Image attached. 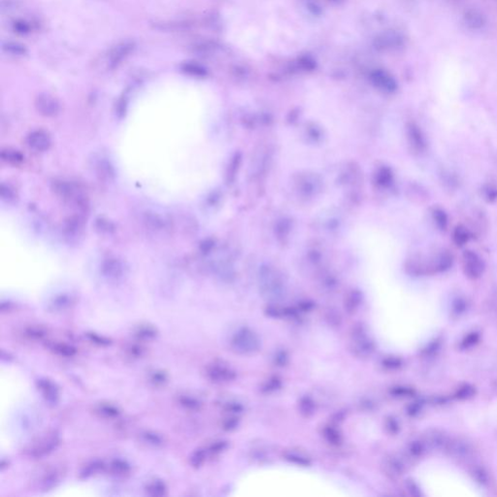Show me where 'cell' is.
Returning a JSON list of instances; mask_svg holds the SVG:
<instances>
[{"mask_svg":"<svg viewBox=\"0 0 497 497\" xmlns=\"http://www.w3.org/2000/svg\"><path fill=\"white\" fill-rule=\"evenodd\" d=\"M230 344L235 352L240 354H251L260 350L261 340L253 330L243 327L234 333Z\"/></svg>","mask_w":497,"mask_h":497,"instance_id":"obj_1","label":"cell"},{"mask_svg":"<svg viewBox=\"0 0 497 497\" xmlns=\"http://www.w3.org/2000/svg\"><path fill=\"white\" fill-rule=\"evenodd\" d=\"M53 189L58 196L64 202L77 208L85 207L87 198L82 190L74 183L67 181H56L53 184Z\"/></svg>","mask_w":497,"mask_h":497,"instance_id":"obj_2","label":"cell"},{"mask_svg":"<svg viewBox=\"0 0 497 497\" xmlns=\"http://www.w3.org/2000/svg\"><path fill=\"white\" fill-rule=\"evenodd\" d=\"M351 351L358 357H368L374 351V344L362 325H355L351 332Z\"/></svg>","mask_w":497,"mask_h":497,"instance_id":"obj_3","label":"cell"},{"mask_svg":"<svg viewBox=\"0 0 497 497\" xmlns=\"http://www.w3.org/2000/svg\"><path fill=\"white\" fill-rule=\"evenodd\" d=\"M58 445L59 436L56 431H52L33 442L28 449V454L31 458L41 459L54 452Z\"/></svg>","mask_w":497,"mask_h":497,"instance_id":"obj_4","label":"cell"},{"mask_svg":"<svg viewBox=\"0 0 497 497\" xmlns=\"http://www.w3.org/2000/svg\"><path fill=\"white\" fill-rule=\"evenodd\" d=\"M461 24L471 32H481L488 26L487 15L477 7H468L461 15Z\"/></svg>","mask_w":497,"mask_h":497,"instance_id":"obj_5","label":"cell"},{"mask_svg":"<svg viewBox=\"0 0 497 497\" xmlns=\"http://www.w3.org/2000/svg\"><path fill=\"white\" fill-rule=\"evenodd\" d=\"M135 44L132 41H123L110 49L105 57V62L108 68L114 69L123 60H125L134 51Z\"/></svg>","mask_w":497,"mask_h":497,"instance_id":"obj_6","label":"cell"},{"mask_svg":"<svg viewBox=\"0 0 497 497\" xmlns=\"http://www.w3.org/2000/svg\"><path fill=\"white\" fill-rule=\"evenodd\" d=\"M445 452L450 457L459 459L460 461H468L474 457L473 446L465 439L462 438H449Z\"/></svg>","mask_w":497,"mask_h":497,"instance_id":"obj_7","label":"cell"},{"mask_svg":"<svg viewBox=\"0 0 497 497\" xmlns=\"http://www.w3.org/2000/svg\"><path fill=\"white\" fill-rule=\"evenodd\" d=\"M100 272L109 282H118L126 275V266L125 263L117 258H108L102 262Z\"/></svg>","mask_w":497,"mask_h":497,"instance_id":"obj_8","label":"cell"},{"mask_svg":"<svg viewBox=\"0 0 497 497\" xmlns=\"http://www.w3.org/2000/svg\"><path fill=\"white\" fill-rule=\"evenodd\" d=\"M463 268L465 275L468 278L475 280L482 276L485 270V264L476 253L468 251L463 256Z\"/></svg>","mask_w":497,"mask_h":497,"instance_id":"obj_9","label":"cell"},{"mask_svg":"<svg viewBox=\"0 0 497 497\" xmlns=\"http://www.w3.org/2000/svg\"><path fill=\"white\" fill-rule=\"evenodd\" d=\"M35 107L39 114L48 117H56L60 111L59 102L48 93L39 94L35 99Z\"/></svg>","mask_w":497,"mask_h":497,"instance_id":"obj_10","label":"cell"},{"mask_svg":"<svg viewBox=\"0 0 497 497\" xmlns=\"http://www.w3.org/2000/svg\"><path fill=\"white\" fill-rule=\"evenodd\" d=\"M207 377L215 382H228L233 381L236 377L235 372L223 363H213L206 369Z\"/></svg>","mask_w":497,"mask_h":497,"instance_id":"obj_11","label":"cell"},{"mask_svg":"<svg viewBox=\"0 0 497 497\" xmlns=\"http://www.w3.org/2000/svg\"><path fill=\"white\" fill-rule=\"evenodd\" d=\"M28 147L37 153H43L49 150L52 141L50 135L43 130H35L30 132L26 139Z\"/></svg>","mask_w":497,"mask_h":497,"instance_id":"obj_12","label":"cell"},{"mask_svg":"<svg viewBox=\"0 0 497 497\" xmlns=\"http://www.w3.org/2000/svg\"><path fill=\"white\" fill-rule=\"evenodd\" d=\"M422 441L424 442L426 448L445 451L449 437L439 429H430L426 432Z\"/></svg>","mask_w":497,"mask_h":497,"instance_id":"obj_13","label":"cell"},{"mask_svg":"<svg viewBox=\"0 0 497 497\" xmlns=\"http://www.w3.org/2000/svg\"><path fill=\"white\" fill-rule=\"evenodd\" d=\"M143 224L153 232H165L169 230L168 221L157 213L147 211L143 215Z\"/></svg>","mask_w":497,"mask_h":497,"instance_id":"obj_14","label":"cell"},{"mask_svg":"<svg viewBox=\"0 0 497 497\" xmlns=\"http://www.w3.org/2000/svg\"><path fill=\"white\" fill-rule=\"evenodd\" d=\"M36 383H37V387L41 391L45 400L47 402H49L50 404L56 405L59 399V392H58V386L52 381H50L49 379H44V378L39 379Z\"/></svg>","mask_w":497,"mask_h":497,"instance_id":"obj_15","label":"cell"},{"mask_svg":"<svg viewBox=\"0 0 497 497\" xmlns=\"http://www.w3.org/2000/svg\"><path fill=\"white\" fill-rule=\"evenodd\" d=\"M383 470L387 476L396 479L400 477L405 471L404 462L397 457H389L383 462Z\"/></svg>","mask_w":497,"mask_h":497,"instance_id":"obj_16","label":"cell"},{"mask_svg":"<svg viewBox=\"0 0 497 497\" xmlns=\"http://www.w3.org/2000/svg\"><path fill=\"white\" fill-rule=\"evenodd\" d=\"M74 303V297L68 293L57 295L50 303L49 309L54 312H60L68 309Z\"/></svg>","mask_w":497,"mask_h":497,"instance_id":"obj_17","label":"cell"},{"mask_svg":"<svg viewBox=\"0 0 497 497\" xmlns=\"http://www.w3.org/2000/svg\"><path fill=\"white\" fill-rule=\"evenodd\" d=\"M83 229L84 224L79 218H70L65 224L64 232L66 237L73 241L77 240V238H79L82 235Z\"/></svg>","mask_w":497,"mask_h":497,"instance_id":"obj_18","label":"cell"},{"mask_svg":"<svg viewBox=\"0 0 497 497\" xmlns=\"http://www.w3.org/2000/svg\"><path fill=\"white\" fill-rule=\"evenodd\" d=\"M94 168L97 172V174L102 178L106 180H110L111 178L114 177V169L111 166L110 162L105 160L104 158H99L97 162L94 165Z\"/></svg>","mask_w":497,"mask_h":497,"instance_id":"obj_19","label":"cell"},{"mask_svg":"<svg viewBox=\"0 0 497 497\" xmlns=\"http://www.w3.org/2000/svg\"><path fill=\"white\" fill-rule=\"evenodd\" d=\"M109 469L114 475L124 476L130 472V465L126 460L116 459L110 462Z\"/></svg>","mask_w":497,"mask_h":497,"instance_id":"obj_20","label":"cell"},{"mask_svg":"<svg viewBox=\"0 0 497 497\" xmlns=\"http://www.w3.org/2000/svg\"><path fill=\"white\" fill-rule=\"evenodd\" d=\"M146 492L147 495L150 497H164L167 493V488L166 485L161 480H154L147 486Z\"/></svg>","mask_w":497,"mask_h":497,"instance_id":"obj_21","label":"cell"},{"mask_svg":"<svg viewBox=\"0 0 497 497\" xmlns=\"http://www.w3.org/2000/svg\"><path fill=\"white\" fill-rule=\"evenodd\" d=\"M103 468H104V463L102 461H100V460L91 461V462L88 463L82 469V471L80 473V477L83 479L89 478V477L95 475L96 473H98L99 471H101Z\"/></svg>","mask_w":497,"mask_h":497,"instance_id":"obj_22","label":"cell"},{"mask_svg":"<svg viewBox=\"0 0 497 497\" xmlns=\"http://www.w3.org/2000/svg\"><path fill=\"white\" fill-rule=\"evenodd\" d=\"M96 413L105 419H115L119 416V410L109 403L99 404L96 408Z\"/></svg>","mask_w":497,"mask_h":497,"instance_id":"obj_23","label":"cell"},{"mask_svg":"<svg viewBox=\"0 0 497 497\" xmlns=\"http://www.w3.org/2000/svg\"><path fill=\"white\" fill-rule=\"evenodd\" d=\"M1 158L3 161L13 164V165H18L21 164L24 161V155L20 153L19 151L13 150V149H5L1 152L0 154Z\"/></svg>","mask_w":497,"mask_h":497,"instance_id":"obj_24","label":"cell"},{"mask_svg":"<svg viewBox=\"0 0 497 497\" xmlns=\"http://www.w3.org/2000/svg\"><path fill=\"white\" fill-rule=\"evenodd\" d=\"M50 348L54 352L64 357H72L77 352L76 349L73 346L65 343H53Z\"/></svg>","mask_w":497,"mask_h":497,"instance_id":"obj_25","label":"cell"},{"mask_svg":"<svg viewBox=\"0 0 497 497\" xmlns=\"http://www.w3.org/2000/svg\"><path fill=\"white\" fill-rule=\"evenodd\" d=\"M2 50L4 53L13 57H24L27 54V49L23 45L14 42L3 43Z\"/></svg>","mask_w":497,"mask_h":497,"instance_id":"obj_26","label":"cell"},{"mask_svg":"<svg viewBox=\"0 0 497 497\" xmlns=\"http://www.w3.org/2000/svg\"><path fill=\"white\" fill-rule=\"evenodd\" d=\"M157 335L156 329L152 325H141L139 326L136 331H135V336L137 337L138 340L141 341H150Z\"/></svg>","mask_w":497,"mask_h":497,"instance_id":"obj_27","label":"cell"},{"mask_svg":"<svg viewBox=\"0 0 497 497\" xmlns=\"http://www.w3.org/2000/svg\"><path fill=\"white\" fill-rule=\"evenodd\" d=\"M425 450H426V446L422 440L421 441V440H416V441L411 442L407 448L408 454L410 455V457H412L414 459L421 458V456L425 453Z\"/></svg>","mask_w":497,"mask_h":497,"instance_id":"obj_28","label":"cell"},{"mask_svg":"<svg viewBox=\"0 0 497 497\" xmlns=\"http://www.w3.org/2000/svg\"><path fill=\"white\" fill-rule=\"evenodd\" d=\"M470 474L471 476L474 478V480L479 483L480 485H483V486H486L488 485L489 483V476H488V473L486 472V470L483 468V467H480V466H473L470 470Z\"/></svg>","mask_w":497,"mask_h":497,"instance_id":"obj_29","label":"cell"},{"mask_svg":"<svg viewBox=\"0 0 497 497\" xmlns=\"http://www.w3.org/2000/svg\"><path fill=\"white\" fill-rule=\"evenodd\" d=\"M285 459L289 460L290 462H292L294 464L300 465V466H309L311 464V460L306 456L296 453V452H288L285 454Z\"/></svg>","mask_w":497,"mask_h":497,"instance_id":"obj_30","label":"cell"},{"mask_svg":"<svg viewBox=\"0 0 497 497\" xmlns=\"http://www.w3.org/2000/svg\"><path fill=\"white\" fill-rule=\"evenodd\" d=\"M141 437L146 444L153 447H159L163 444V438L153 431H145L141 434Z\"/></svg>","mask_w":497,"mask_h":497,"instance_id":"obj_31","label":"cell"},{"mask_svg":"<svg viewBox=\"0 0 497 497\" xmlns=\"http://www.w3.org/2000/svg\"><path fill=\"white\" fill-rule=\"evenodd\" d=\"M179 402L184 408L191 411H196L200 408V402L196 398L189 395H182L179 398Z\"/></svg>","mask_w":497,"mask_h":497,"instance_id":"obj_32","label":"cell"},{"mask_svg":"<svg viewBox=\"0 0 497 497\" xmlns=\"http://www.w3.org/2000/svg\"><path fill=\"white\" fill-rule=\"evenodd\" d=\"M58 481H59V477H58V474L56 471L48 473L43 478V481H42L43 489L46 490V491H48L50 489H53L54 487H56V485L58 483Z\"/></svg>","mask_w":497,"mask_h":497,"instance_id":"obj_33","label":"cell"},{"mask_svg":"<svg viewBox=\"0 0 497 497\" xmlns=\"http://www.w3.org/2000/svg\"><path fill=\"white\" fill-rule=\"evenodd\" d=\"M468 239H469V234H468V231L466 230V229L463 227H458L454 232L455 243L459 247H462L465 245V243H467Z\"/></svg>","mask_w":497,"mask_h":497,"instance_id":"obj_34","label":"cell"},{"mask_svg":"<svg viewBox=\"0 0 497 497\" xmlns=\"http://www.w3.org/2000/svg\"><path fill=\"white\" fill-rule=\"evenodd\" d=\"M323 434L325 436V438L327 439L328 442H330L331 444H334V445H338L341 443V435L340 433L333 427H326L323 431Z\"/></svg>","mask_w":497,"mask_h":497,"instance_id":"obj_35","label":"cell"},{"mask_svg":"<svg viewBox=\"0 0 497 497\" xmlns=\"http://www.w3.org/2000/svg\"><path fill=\"white\" fill-rule=\"evenodd\" d=\"M26 335L33 340H41L46 336V331L39 326H29L26 330Z\"/></svg>","mask_w":497,"mask_h":497,"instance_id":"obj_36","label":"cell"},{"mask_svg":"<svg viewBox=\"0 0 497 497\" xmlns=\"http://www.w3.org/2000/svg\"><path fill=\"white\" fill-rule=\"evenodd\" d=\"M205 458H206V452L204 450H201V449L196 450L195 452L192 453V455L190 458V463L192 467L198 468L203 464Z\"/></svg>","mask_w":497,"mask_h":497,"instance_id":"obj_37","label":"cell"},{"mask_svg":"<svg viewBox=\"0 0 497 497\" xmlns=\"http://www.w3.org/2000/svg\"><path fill=\"white\" fill-rule=\"evenodd\" d=\"M299 407H300L301 413L303 415H305V416L312 415L314 413V411H315V403H314V401L310 397L302 398L300 400Z\"/></svg>","mask_w":497,"mask_h":497,"instance_id":"obj_38","label":"cell"},{"mask_svg":"<svg viewBox=\"0 0 497 497\" xmlns=\"http://www.w3.org/2000/svg\"><path fill=\"white\" fill-rule=\"evenodd\" d=\"M0 193H1V198L3 201L7 202V203H10L12 201L15 200L16 198V193L14 190L8 185H4L2 184L1 185V191H0Z\"/></svg>","mask_w":497,"mask_h":497,"instance_id":"obj_39","label":"cell"},{"mask_svg":"<svg viewBox=\"0 0 497 497\" xmlns=\"http://www.w3.org/2000/svg\"><path fill=\"white\" fill-rule=\"evenodd\" d=\"M150 380H151V382H153L154 385L159 386V385H162V384H164L165 382H167L168 377H167V374L164 371L157 370V371H154L153 373H152V375L150 377Z\"/></svg>","mask_w":497,"mask_h":497,"instance_id":"obj_40","label":"cell"},{"mask_svg":"<svg viewBox=\"0 0 497 497\" xmlns=\"http://www.w3.org/2000/svg\"><path fill=\"white\" fill-rule=\"evenodd\" d=\"M87 338L94 343V344L98 345V346H108V345L111 344V340L104 337V336H101V335H98L96 333H87Z\"/></svg>","mask_w":497,"mask_h":497,"instance_id":"obj_41","label":"cell"},{"mask_svg":"<svg viewBox=\"0 0 497 497\" xmlns=\"http://www.w3.org/2000/svg\"><path fill=\"white\" fill-rule=\"evenodd\" d=\"M13 29L19 34H29L30 32V26L24 21H17L13 24Z\"/></svg>","mask_w":497,"mask_h":497,"instance_id":"obj_42","label":"cell"},{"mask_svg":"<svg viewBox=\"0 0 497 497\" xmlns=\"http://www.w3.org/2000/svg\"><path fill=\"white\" fill-rule=\"evenodd\" d=\"M434 220L436 221V224L443 230L447 228L448 225V218L447 215L442 211V210H435L433 213Z\"/></svg>","mask_w":497,"mask_h":497,"instance_id":"obj_43","label":"cell"},{"mask_svg":"<svg viewBox=\"0 0 497 497\" xmlns=\"http://www.w3.org/2000/svg\"><path fill=\"white\" fill-rule=\"evenodd\" d=\"M228 444L227 442L225 441H217L215 443H213L210 447H209V452L211 454H220L222 453L226 448H227Z\"/></svg>","mask_w":497,"mask_h":497,"instance_id":"obj_44","label":"cell"},{"mask_svg":"<svg viewBox=\"0 0 497 497\" xmlns=\"http://www.w3.org/2000/svg\"><path fill=\"white\" fill-rule=\"evenodd\" d=\"M280 386H281V381L279 379H277V378H273V379H270L267 382L264 383L263 389L264 391H266V392H271V391H275Z\"/></svg>","mask_w":497,"mask_h":497,"instance_id":"obj_45","label":"cell"},{"mask_svg":"<svg viewBox=\"0 0 497 497\" xmlns=\"http://www.w3.org/2000/svg\"><path fill=\"white\" fill-rule=\"evenodd\" d=\"M406 489L407 491L409 492V494L412 496V497H421V493L419 489V487L417 486L416 483H414L413 481H407L406 483Z\"/></svg>","mask_w":497,"mask_h":497,"instance_id":"obj_46","label":"cell"},{"mask_svg":"<svg viewBox=\"0 0 497 497\" xmlns=\"http://www.w3.org/2000/svg\"><path fill=\"white\" fill-rule=\"evenodd\" d=\"M383 365L390 369H395L401 366V360L396 357H388L383 360Z\"/></svg>","mask_w":497,"mask_h":497,"instance_id":"obj_47","label":"cell"},{"mask_svg":"<svg viewBox=\"0 0 497 497\" xmlns=\"http://www.w3.org/2000/svg\"><path fill=\"white\" fill-rule=\"evenodd\" d=\"M478 340H479V334H477V333H471L470 335H468V336L465 337V339L462 342V347L463 348H469V347H471V346L475 344Z\"/></svg>","mask_w":497,"mask_h":497,"instance_id":"obj_48","label":"cell"},{"mask_svg":"<svg viewBox=\"0 0 497 497\" xmlns=\"http://www.w3.org/2000/svg\"><path fill=\"white\" fill-rule=\"evenodd\" d=\"M127 351L129 353L130 356H134V357H139L142 355L144 350L141 346L139 345H131L128 349H127Z\"/></svg>","mask_w":497,"mask_h":497,"instance_id":"obj_49","label":"cell"},{"mask_svg":"<svg viewBox=\"0 0 497 497\" xmlns=\"http://www.w3.org/2000/svg\"><path fill=\"white\" fill-rule=\"evenodd\" d=\"M474 393V389L473 387L471 386H468V385H465L463 387H461L460 389H459L458 391V395H459L460 398H466V397H470L472 396Z\"/></svg>","mask_w":497,"mask_h":497,"instance_id":"obj_50","label":"cell"},{"mask_svg":"<svg viewBox=\"0 0 497 497\" xmlns=\"http://www.w3.org/2000/svg\"><path fill=\"white\" fill-rule=\"evenodd\" d=\"M386 427L390 430L391 433H395L398 430V423L394 419H389L386 422Z\"/></svg>","mask_w":497,"mask_h":497,"instance_id":"obj_51","label":"cell"},{"mask_svg":"<svg viewBox=\"0 0 497 497\" xmlns=\"http://www.w3.org/2000/svg\"><path fill=\"white\" fill-rule=\"evenodd\" d=\"M410 392H411L410 389L404 388V387H398V388H396V389L393 390V393L395 395H408Z\"/></svg>","mask_w":497,"mask_h":497,"instance_id":"obj_52","label":"cell"},{"mask_svg":"<svg viewBox=\"0 0 497 497\" xmlns=\"http://www.w3.org/2000/svg\"><path fill=\"white\" fill-rule=\"evenodd\" d=\"M236 424H237V422L235 421V419H230L224 423V428L227 430H230V429L234 428L236 426Z\"/></svg>","mask_w":497,"mask_h":497,"instance_id":"obj_53","label":"cell"},{"mask_svg":"<svg viewBox=\"0 0 497 497\" xmlns=\"http://www.w3.org/2000/svg\"><path fill=\"white\" fill-rule=\"evenodd\" d=\"M286 359H287V355H286V353H285V352H280V353L277 355V357H276V362H277L278 364H280V365H283V364H285V363H286V361H285Z\"/></svg>","mask_w":497,"mask_h":497,"instance_id":"obj_54","label":"cell"},{"mask_svg":"<svg viewBox=\"0 0 497 497\" xmlns=\"http://www.w3.org/2000/svg\"><path fill=\"white\" fill-rule=\"evenodd\" d=\"M487 197H488L489 199H491V200H492V199H494V200H495V199H497V189H491V188H490V189H488V190H487Z\"/></svg>","mask_w":497,"mask_h":497,"instance_id":"obj_55","label":"cell"},{"mask_svg":"<svg viewBox=\"0 0 497 497\" xmlns=\"http://www.w3.org/2000/svg\"><path fill=\"white\" fill-rule=\"evenodd\" d=\"M450 1H459V0H450Z\"/></svg>","mask_w":497,"mask_h":497,"instance_id":"obj_56","label":"cell"}]
</instances>
